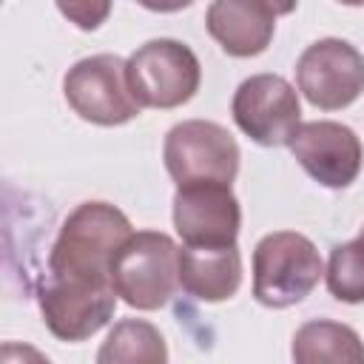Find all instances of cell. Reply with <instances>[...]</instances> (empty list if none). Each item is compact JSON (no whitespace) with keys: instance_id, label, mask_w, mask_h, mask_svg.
<instances>
[{"instance_id":"1","label":"cell","mask_w":364,"mask_h":364,"mask_svg":"<svg viewBox=\"0 0 364 364\" xmlns=\"http://www.w3.org/2000/svg\"><path fill=\"white\" fill-rule=\"evenodd\" d=\"M128 216L111 202H82L60 225L48 253V276L68 282L111 284L119 247L131 239Z\"/></svg>"},{"instance_id":"2","label":"cell","mask_w":364,"mask_h":364,"mask_svg":"<svg viewBox=\"0 0 364 364\" xmlns=\"http://www.w3.org/2000/svg\"><path fill=\"white\" fill-rule=\"evenodd\" d=\"M321 276V256L304 233L273 230L253 247V296L264 307L284 310L304 301Z\"/></svg>"},{"instance_id":"3","label":"cell","mask_w":364,"mask_h":364,"mask_svg":"<svg viewBox=\"0 0 364 364\" xmlns=\"http://www.w3.org/2000/svg\"><path fill=\"white\" fill-rule=\"evenodd\" d=\"M111 284L134 310H159L179 290V247L162 230H136L119 247Z\"/></svg>"},{"instance_id":"4","label":"cell","mask_w":364,"mask_h":364,"mask_svg":"<svg viewBox=\"0 0 364 364\" xmlns=\"http://www.w3.org/2000/svg\"><path fill=\"white\" fill-rule=\"evenodd\" d=\"M63 94L80 119L102 128L125 125L142 108L128 80V60L117 54H94L74 63L63 77Z\"/></svg>"},{"instance_id":"5","label":"cell","mask_w":364,"mask_h":364,"mask_svg":"<svg viewBox=\"0 0 364 364\" xmlns=\"http://www.w3.org/2000/svg\"><path fill=\"white\" fill-rule=\"evenodd\" d=\"M128 80L142 108L168 111L196 97L202 82V65L191 46L159 37L148 40L128 57Z\"/></svg>"},{"instance_id":"6","label":"cell","mask_w":364,"mask_h":364,"mask_svg":"<svg viewBox=\"0 0 364 364\" xmlns=\"http://www.w3.org/2000/svg\"><path fill=\"white\" fill-rule=\"evenodd\" d=\"M165 171L176 185L233 182L239 173V145L233 134L210 119H182L165 134Z\"/></svg>"},{"instance_id":"7","label":"cell","mask_w":364,"mask_h":364,"mask_svg":"<svg viewBox=\"0 0 364 364\" xmlns=\"http://www.w3.org/2000/svg\"><path fill=\"white\" fill-rule=\"evenodd\" d=\"M296 85L321 111L347 108L364 94V54L341 37L316 40L296 63Z\"/></svg>"},{"instance_id":"8","label":"cell","mask_w":364,"mask_h":364,"mask_svg":"<svg viewBox=\"0 0 364 364\" xmlns=\"http://www.w3.org/2000/svg\"><path fill=\"white\" fill-rule=\"evenodd\" d=\"M230 114L242 134L262 148L290 145L301 125V105L296 88L279 74H253L239 82Z\"/></svg>"},{"instance_id":"9","label":"cell","mask_w":364,"mask_h":364,"mask_svg":"<svg viewBox=\"0 0 364 364\" xmlns=\"http://www.w3.org/2000/svg\"><path fill=\"white\" fill-rule=\"evenodd\" d=\"M37 304L48 333L60 341H85L100 333L117 310L114 284H91V282H68L46 276L37 290Z\"/></svg>"},{"instance_id":"10","label":"cell","mask_w":364,"mask_h":364,"mask_svg":"<svg viewBox=\"0 0 364 364\" xmlns=\"http://www.w3.org/2000/svg\"><path fill=\"white\" fill-rule=\"evenodd\" d=\"M173 228L182 245L191 247H228L236 245L242 228V208L228 182L176 185Z\"/></svg>"},{"instance_id":"11","label":"cell","mask_w":364,"mask_h":364,"mask_svg":"<svg viewBox=\"0 0 364 364\" xmlns=\"http://www.w3.org/2000/svg\"><path fill=\"white\" fill-rule=\"evenodd\" d=\"M287 148L296 162L307 171V176L330 191L353 185L364 162L358 134L350 125L333 119L301 122Z\"/></svg>"},{"instance_id":"12","label":"cell","mask_w":364,"mask_h":364,"mask_svg":"<svg viewBox=\"0 0 364 364\" xmlns=\"http://www.w3.org/2000/svg\"><path fill=\"white\" fill-rule=\"evenodd\" d=\"M208 34L230 57H256L267 51L276 14L259 0H213L205 14Z\"/></svg>"},{"instance_id":"13","label":"cell","mask_w":364,"mask_h":364,"mask_svg":"<svg viewBox=\"0 0 364 364\" xmlns=\"http://www.w3.org/2000/svg\"><path fill=\"white\" fill-rule=\"evenodd\" d=\"M242 284V256L228 247H179V287L199 301H225Z\"/></svg>"},{"instance_id":"14","label":"cell","mask_w":364,"mask_h":364,"mask_svg":"<svg viewBox=\"0 0 364 364\" xmlns=\"http://www.w3.org/2000/svg\"><path fill=\"white\" fill-rule=\"evenodd\" d=\"M290 355L299 364H364V341L341 321L313 318L296 330Z\"/></svg>"},{"instance_id":"15","label":"cell","mask_w":364,"mask_h":364,"mask_svg":"<svg viewBox=\"0 0 364 364\" xmlns=\"http://www.w3.org/2000/svg\"><path fill=\"white\" fill-rule=\"evenodd\" d=\"M100 364H165L168 344L162 333L142 318H122L114 324L97 353Z\"/></svg>"},{"instance_id":"16","label":"cell","mask_w":364,"mask_h":364,"mask_svg":"<svg viewBox=\"0 0 364 364\" xmlns=\"http://www.w3.org/2000/svg\"><path fill=\"white\" fill-rule=\"evenodd\" d=\"M327 290L333 299L344 304H361L364 301V239H353L344 245H336L327 259Z\"/></svg>"},{"instance_id":"17","label":"cell","mask_w":364,"mask_h":364,"mask_svg":"<svg viewBox=\"0 0 364 364\" xmlns=\"http://www.w3.org/2000/svg\"><path fill=\"white\" fill-rule=\"evenodd\" d=\"M60 14L74 23L80 31H97L108 14H111V6L114 0H54Z\"/></svg>"},{"instance_id":"18","label":"cell","mask_w":364,"mask_h":364,"mask_svg":"<svg viewBox=\"0 0 364 364\" xmlns=\"http://www.w3.org/2000/svg\"><path fill=\"white\" fill-rule=\"evenodd\" d=\"M142 9L148 11H159V14H173V11H182L188 9L193 0H136Z\"/></svg>"},{"instance_id":"19","label":"cell","mask_w":364,"mask_h":364,"mask_svg":"<svg viewBox=\"0 0 364 364\" xmlns=\"http://www.w3.org/2000/svg\"><path fill=\"white\" fill-rule=\"evenodd\" d=\"M259 3H264L276 17L290 14V11H296V6H299V0H259Z\"/></svg>"},{"instance_id":"20","label":"cell","mask_w":364,"mask_h":364,"mask_svg":"<svg viewBox=\"0 0 364 364\" xmlns=\"http://www.w3.org/2000/svg\"><path fill=\"white\" fill-rule=\"evenodd\" d=\"M341 6H364V0H338Z\"/></svg>"},{"instance_id":"21","label":"cell","mask_w":364,"mask_h":364,"mask_svg":"<svg viewBox=\"0 0 364 364\" xmlns=\"http://www.w3.org/2000/svg\"><path fill=\"white\" fill-rule=\"evenodd\" d=\"M358 236H361V239H364V225H361V233H358Z\"/></svg>"}]
</instances>
